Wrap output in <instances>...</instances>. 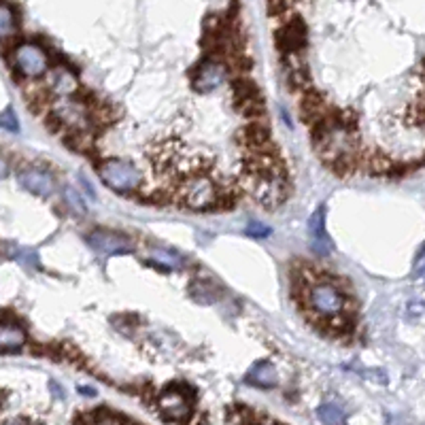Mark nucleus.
Returning <instances> with one entry per match:
<instances>
[{
    "mask_svg": "<svg viewBox=\"0 0 425 425\" xmlns=\"http://www.w3.org/2000/svg\"><path fill=\"white\" fill-rule=\"evenodd\" d=\"M170 194H172L174 203H179L183 209L209 211V209H215L217 205L219 183L213 181L209 172H198V174H189V177L181 179L170 189Z\"/></svg>",
    "mask_w": 425,
    "mask_h": 425,
    "instance_id": "1",
    "label": "nucleus"
},
{
    "mask_svg": "<svg viewBox=\"0 0 425 425\" xmlns=\"http://www.w3.org/2000/svg\"><path fill=\"white\" fill-rule=\"evenodd\" d=\"M240 187H245L256 203L268 211L281 207L291 196L287 172H264V174H253V177L240 174Z\"/></svg>",
    "mask_w": 425,
    "mask_h": 425,
    "instance_id": "2",
    "label": "nucleus"
},
{
    "mask_svg": "<svg viewBox=\"0 0 425 425\" xmlns=\"http://www.w3.org/2000/svg\"><path fill=\"white\" fill-rule=\"evenodd\" d=\"M311 313L319 317V323L344 311V296L330 281H315L307 287L304 304Z\"/></svg>",
    "mask_w": 425,
    "mask_h": 425,
    "instance_id": "3",
    "label": "nucleus"
},
{
    "mask_svg": "<svg viewBox=\"0 0 425 425\" xmlns=\"http://www.w3.org/2000/svg\"><path fill=\"white\" fill-rule=\"evenodd\" d=\"M98 174L103 183L117 194H130L143 185L141 170L126 160H117V158L103 160L98 164Z\"/></svg>",
    "mask_w": 425,
    "mask_h": 425,
    "instance_id": "4",
    "label": "nucleus"
},
{
    "mask_svg": "<svg viewBox=\"0 0 425 425\" xmlns=\"http://www.w3.org/2000/svg\"><path fill=\"white\" fill-rule=\"evenodd\" d=\"M47 68H49L47 54L37 43H21L13 49V70L23 74L26 79L43 77Z\"/></svg>",
    "mask_w": 425,
    "mask_h": 425,
    "instance_id": "5",
    "label": "nucleus"
},
{
    "mask_svg": "<svg viewBox=\"0 0 425 425\" xmlns=\"http://www.w3.org/2000/svg\"><path fill=\"white\" fill-rule=\"evenodd\" d=\"M191 397L185 391H177L174 387H166L158 395V408L160 415L170 423H185L191 417Z\"/></svg>",
    "mask_w": 425,
    "mask_h": 425,
    "instance_id": "6",
    "label": "nucleus"
},
{
    "mask_svg": "<svg viewBox=\"0 0 425 425\" xmlns=\"http://www.w3.org/2000/svg\"><path fill=\"white\" fill-rule=\"evenodd\" d=\"M226 77H228L226 62L209 58L200 66H196V70L191 72V85H194L196 92L209 94V92H213L215 87H219L223 81H226Z\"/></svg>",
    "mask_w": 425,
    "mask_h": 425,
    "instance_id": "7",
    "label": "nucleus"
},
{
    "mask_svg": "<svg viewBox=\"0 0 425 425\" xmlns=\"http://www.w3.org/2000/svg\"><path fill=\"white\" fill-rule=\"evenodd\" d=\"M274 41H277L279 52L285 54V56L302 54L304 47H307V23L300 17H293L289 23H285L281 30H277Z\"/></svg>",
    "mask_w": 425,
    "mask_h": 425,
    "instance_id": "8",
    "label": "nucleus"
},
{
    "mask_svg": "<svg viewBox=\"0 0 425 425\" xmlns=\"http://www.w3.org/2000/svg\"><path fill=\"white\" fill-rule=\"evenodd\" d=\"M236 136H238V143L247 147L249 152H279L270 138V128L258 119L249 121L245 128L238 130Z\"/></svg>",
    "mask_w": 425,
    "mask_h": 425,
    "instance_id": "9",
    "label": "nucleus"
},
{
    "mask_svg": "<svg viewBox=\"0 0 425 425\" xmlns=\"http://www.w3.org/2000/svg\"><path fill=\"white\" fill-rule=\"evenodd\" d=\"M87 242L96 249L100 253H107V256H119V253H132V242L115 232L109 230H96L87 236Z\"/></svg>",
    "mask_w": 425,
    "mask_h": 425,
    "instance_id": "10",
    "label": "nucleus"
},
{
    "mask_svg": "<svg viewBox=\"0 0 425 425\" xmlns=\"http://www.w3.org/2000/svg\"><path fill=\"white\" fill-rule=\"evenodd\" d=\"M309 236H311V249L317 256L326 258L332 251L334 245L326 230V209L323 207H319L309 219Z\"/></svg>",
    "mask_w": 425,
    "mask_h": 425,
    "instance_id": "11",
    "label": "nucleus"
},
{
    "mask_svg": "<svg viewBox=\"0 0 425 425\" xmlns=\"http://www.w3.org/2000/svg\"><path fill=\"white\" fill-rule=\"evenodd\" d=\"M17 181L26 191L41 196V198L52 196L54 187H56V181H54L52 174H49L47 170H41V168H23L17 174Z\"/></svg>",
    "mask_w": 425,
    "mask_h": 425,
    "instance_id": "12",
    "label": "nucleus"
},
{
    "mask_svg": "<svg viewBox=\"0 0 425 425\" xmlns=\"http://www.w3.org/2000/svg\"><path fill=\"white\" fill-rule=\"evenodd\" d=\"M334 109H330V105L323 100V96H319L315 90H307L302 96V103H300V117H302L307 123H317L323 117H328Z\"/></svg>",
    "mask_w": 425,
    "mask_h": 425,
    "instance_id": "13",
    "label": "nucleus"
},
{
    "mask_svg": "<svg viewBox=\"0 0 425 425\" xmlns=\"http://www.w3.org/2000/svg\"><path fill=\"white\" fill-rule=\"evenodd\" d=\"M245 381L253 387H260V389H272V387L279 385V372L270 362L264 360V362H258L249 368Z\"/></svg>",
    "mask_w": 425,
    "mask_h": 425,
    "instance_id": "14",
    "label": "nucleus"
},
{
    "mask_svg": "<svg viewBox=\"0 0 425 425\" xmlns=\"http://www.w3.org/2000/svg\"><path fill=\"white\" fill-rule=\"evenodd\" d=\"M26 344V332H23L21 326H17L15 321H3V328H0V351L3 353H11V351H19V349Z\"/></svg>",
    "mask_w": 425,
    "mask_h": 425,
    "instance_id": "15",
    "label": "nucleus"
},
{
    "mask_svg": "<svg viewBox=\"0 0 425 425\" xmlns=\"http://www.w3.org/2000/svg\"><path fill=\"white\" fill-rule=\"evenodd\" d=\"M77 90H79V79L74 72L66 68H56L52 72V81H49V92L52 94L66 98V96H72Z\"/></svg>",
    "mask_w": 425,
    "mask_h": 425,
    "instance_id": "16",
    "label": "nucleus"
},
{
    "mask_svg": "<svg viewBox=\"0 0 425 425\" xmlns=\"http://www.w3.org/2000/svg\"><path fill=\"white\" fill-rule=\"evenodd\" d=\"M189 296L196 300L198 304H213L221 298V291L211 281H194L189 285Z\"/></svg>",
    "mask_w": 425,
    "mask_h": 425,
    "instance_id": "17",
    "label": "nucleus"
},
{
    "mask_svg": "<svg viewBox=\"0 0 425 425\" xmlns=\"http://www.w3.org/2000/svg\"><path fill=\"white\" fill-rule=\"evenodd\" d=\"M17 34V17H15V11L3 3L0 7V37H3V45H5V52L9 49V41L15 39Z\"/></svg>",
    "mask_w": 425,
    "mask_h": 425,
    "instance_id": "18",
    "label": "nucleus"
},
{
    "mask_svg": "<svg viewBox=\"0 0 425 425\" xmlns=\"http://www.w3.org/2000/svg\"><path fill=\"white\" fill-rule=\"evenodd\" d=\"M234 107H236V111H238L242 117H247V119H260V117L266 113V107H264L262 96L238 100V103H234Z\"/></svg>",
    "mask_w": 425,
    "mask_h": 425,
    "instance_id": "19",
    "label": "nucleus"
},
{
    "mask_svg": "<svg viewBox=\"0 0 425 425\" xmlns=\"http://www.w3.org/2000/svg\"><path fill=\"white\" fill-rule=\"evenodd\" d=\"M232 94H234V103H238V100H245V98L262 96L258 83L251 81L249 77H236V79L232 81Z\"/></svg>",
    "mask_w": 425,
    "mask_h": 425,
    "instance_id": "20",
    "label": "nucleus"
},
{
    "mask_svg": "<svg viewBox=\"0 0 425 425\" xmlns=\"http://www.w3.org/2000/svg\"><path fill=\"white\" fill-rule=\"evenodd\" d=\"M366 166H368L370 174H385L393 168V162L389 156H385L381 152H372L370 156H366Z\"/></svg>",
    "mask_w": 425,
    "mask_h": 425,
    "instance_id": "21",
    "label": "nucleus"
},
{
    "mask_svg": "<svg viewBox=\"0 0 425 425\" xmlns=\"http://www.w3.org/2000/svg\"><path fill=\"white\" fill-rule=\"evenodd\" d=\"M152 260L156 262H162L168 270H181L183 268V258L168 251V249H160V247H154L152 249Z\"/></svg>",
    "mask_w": 425,
    "mask_h": 425,
    "instance_id": "22",
    "label": "nucleus"
},
{
    "mask_svg": "<svg viewBox=\"0 0 425 425\" xmlns=\"http://www.w3.org/2000/svg\"><path fill=\"white\" fill-rule=\"evenodd\" d=\"M317 417L321 423H330V425H338V423H344V413L338 404H332V402H326L317 408Z\"/></svg>",
    "mask_w": 425,
    "mask_h": 425,
    "instance_id": "23",
    "label": "nucleus"
},
{
    "mask_svg": "<svg viewBox=\"0 0 425 425\" xmlns=\"http://www.w3.org/2000/svg\"><path fill=\"white\" fill-rule=\"evenodd\" d=\"M64 200H66V205L77 213V215H85V211H87V207H85V203H83V196L74 189V187H66L64 189Z\"/></svg>",
    "mask_w": 425,
    "mask_h": 425,
    "instance_id": "24",
    "label": "nucleus"
},
{
    "mask_svg": "<svg viewBox=\"0 0 425 425\" xmlns=\"http://www.w3.org/2000/svg\"><path fill=\"white\" fill-rule=\"evenodd\" d=\"M0 121H3V128L7 132H13V134L19 132V119H17V115H15V111L11 107H7L3 111V115H0Z\"/></svg>",
    "mask_w": 425,
    "mask_h": 425,
    "instance_id": "25",
    "label": "nucleus"
},
{
    "mask_svg": "<svg viewBox=\"0 0 425 425\" xmlns=\"http://www.w3.org/2000/svg\"><path fill=\"white\" fill-rule=\"evenodd\" d=\"M247 236L266 238V236H270V228H266L264 223H260V221H251V223L247 226Z\"/></svg>",
    "mask_w": 425,
    "mask_h": 425,
    "instance_id": "26",
    "label": "nucleus"
},
{
    "mask_svg": "<svg viewBox=\"0 0 425 425\" xmlns=\"http://www.w3.org/2000/svg\"><path fill=\"white\" fill-rule=\"evenodd\" d=\"M283 9H285L283 0H268V13L279 15V13H283Z\"/></svg>",
    "mask_w": 425,
    "mask_h": 425,
    "instance_id": "27",
    "label": "nucleus"
},
{
    "mask_svg": "<svg viewBox=\"0 0 425 425\" xmlns=\"http://www.w3.org/2000/svg\"><path fill=\"white\" fill-rule=\"evenodd\" d=\"M79 183H81V185L85 187V194H87V196H90L92 200H96V191H94V185H92V183H90V181H87L85 177H83V174H79Z\"/></svg>",
    "mask_w": 425,
    "mask_h": 425,
    "instance_id": "28",
    "label": "nucleus"
},
{
    "mask_svg": "<svg viewBox=\"0 0 425 425\" xmlns=\"http://www.w3.org/2000/svg\"><path fill=\"white\" fill-rule=\"evenodd\" d=\"M79 391L83 393V395H87V397H92V395H96V389H92V387H79Z\"/></svg>",
    "mask_w": 425,
    "mask_h": 425,
    "instance_id": "29",
    "label": "nucleus"
},
{
    "mask_svg": "<svg viewBox=\"0 0 425 425\" xmlns=\"http://www.w3.org/2000/svg\"><path fill=\"white\" fill-rule=\"evenodd\" d=\"M419 274H421V277H423V279H425V264H423V266H421V270H419Z\"/></svg>",
    "mask_w": 425,
    "mask_h": 425,
    "instance_id": "30",
    "label": "nucleus"
}]
</instances>
